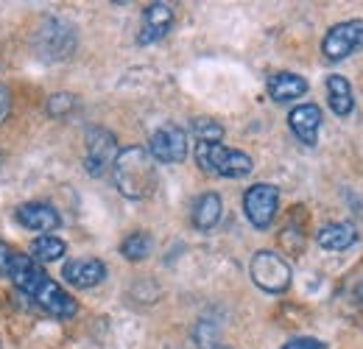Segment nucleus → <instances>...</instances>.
<instances>
[{
    "mask_svg": "<svg viewBox=\"0 0 363 349\" xmlns=\"http://www.w3.org/2000/svg\"><path fill=\"white\" fill-rule=\"evenodd\" d=\"M9 277H11V282L26 297H31L37 305L43 307L48 316H53V318H73L79 313L76 299L59 282H53L28 255H14L11 268H9Z\"/></svg>",
    "mask_w": 363,
    "mask_h": 349,
    "instance_id": "f257e3e1",
    "label": "nucleus"
},
{
    "mask_svg": "<svg viewBox=\"0 0 363 349\" xmlns=\"http://www.w3.org/2000/svg\"><path fill=\"white\" fill-rule=\"evenodd\" d=\"M112 179H115V187L126 199H135V201L154 196L157 182H160L151 154L145 148H140V145L118 151V157L112 162Z\"/></svg>",
    "mask_w": 363,
    "mask_h": 349,
    "instance_id": "f03ea898",
    "label": "nucleus"
},
{
    "mask_svg": "<svg viewBox=\"0 0 363 349\" xmlns=\"http://www.w3.org/2000/svg\"><path fill=\"white\" fill-rule=\"evenodd\" d=\"M193 154H196V162L204 174L224 176V179H243L255 168L249 154H243L238 148H227L221 143H196Z\"/></svg>",
    "mask_w": 363,
    "mask_h": 349,
    "instance_id": "7ed1b4c3",
    "label": "nucleus"
},
{
    "mask_svg": "<svg viewBox=\"0 0 363 349\" xmlns=\"http://www.w3.org/2000/svg\"><path fill=\"white\" fill-rule=\"evenodd\" d=\"M249 274H252V282L260 291L274 294V297L277 294H285L291 288V279H294V271H291L288 260H282L277 252H269V249H263V252H257L252 257Z\"/></svg>",
    "mask_w": 363,
    "mask_h": 349,
    "instance_id": "20e7f679",
    "label": "nucleus"
},
{
    "mask_svg": "<svg viewBox=\"0 0 363 349\" xmlns=\"http://www.w3.org/2000/svg\"><path fill=\"white\" fill-rule=\"evenodd\" d=\"M279 190L269 182H257L243 193V213L255 229H269L277 218Z\"/></svg>",
    "mask_w": 363,
    "mask_h": 349,
    "instance_id": "39448f33",
    "label": "nucleus"
},
{
    "mask_svg": "<svg viewBox=\"0 0 363 349\" xmlns=\"http://www.w3.org/2000/svg\"><path fill=\"white\" fill-rule=\"evenodd\" d=\"M118 157V140L104 126H90L84 134V168L90 176H101L112 168Z\"/></svg>",
    "mask_w": 363,
    "mask_h": 349,
    "instance_id": "423d86ee",
    "label": "nucleus"
},
{
    "mask_svg": "<svg viewBox=\"0 0 363 349\" xmlns=\"http://www.w3.org/2000/svg\"><path fill=\"white\" fill-rule=\"evenodd\" d=\"M363 48V20H347L338 23L327 31V37L321 40V53L330 62H341L352 53H358Z\"/></svg>",
    "mask_w": 363,
    "mask_h": 349,
    "instance_id": "0eeeda50",
    "label": "nucleus"
},
{
    "mask_svg": "<svg viewBox=\"0 0 363 349\" xmlns=\"http://www.w3.org/2000/svg\"><path fill=\"white\" fill-rule=\"evenodd\" d=\"M148 154H151V160L165 162V165L184 162V157H187V134H184V129L177 123L160 126L148 140Z\"/></svg>",
    "mask_w": 363,
    "mask_h": 349,
    "instance_id": "6e6552de",
    "label": "nucleus"
},
{
    "mask_svg": "<svg viewBox=\"0 0 363 349\" xmlns=\"http://www.w3.org/2000/svg\"><path fill=\"white\" fill-rule=\"evenodd\" d=\"M174 26V9L162 0L157 3H148L145 11H143V23H140V34H137V43L140 45H154L160 43Z\"/></svg>",
    "mask_w": 363,
    "mask_h": 349,
    "instance_id": "1a4fd4ad",
    "label": "nucleus"
},
{
    "mask_svg": "<svg viewBox=\"0 0 363 349\" xmlns=\"http://www.w3.org/2000/svg\"><path fill=\"white\" fill-rule=\"evenodd\" d=\"M14 218L23 229H31V232H43V235H50L53 229L62 226V216L53 204L48 201H28V204H20L14 210Z\"/></svg>",
    "mask_w": 363,
    "mask_h": 349,
    "instance_id": "9d476101",
    "label": "nucleus"
},
{
    "mask_svg": "<svg viewBox=\"0 0 363 349\" xmlns=\"http://www.w3.org/2000/svg\"><path fill=\"white\" fill-rule=\"evenodd\" d=\"M62 277H65L67 285L84 291V288H95V285H101L106 279V265L98 257H79V260L65 262Z\"/></svg>",
    "mask_w": 363,
    "mask_h": 349,
    "instance_id": "9b49d317",
    "label": "nucleus"
},
{
    "mask_svg": "<svg viewBox=\"0 0 363 349\" xmlns=\"http://www.w3.org/2000/svg\"><path fill=\"white\" fill-rule=\"evenodd\" d=\"M288 126L291 131L305 143V145H316L318 129H321V109L316 104H299L288 112Z\"/></svg>",
    "mask_w": 363,
    "mask_h": 349,
    "instance_id": "f8f14e48",
    "label": "nucleus"
},
{
    "mask_svg": "<svg viewBox=\"0 0 363 349\" xmlns=\"http://www.w3.org/2000/svg\"><path fill=\"white\" fill-rule=\"evenodd\" d=\"M224 216V201L218 193H201L196 201H193V213L190 221L199 232H213L218 226V221Z\"/></svg>",
    "mask_w": 363,
    "mask_h": 349,
    "instance_id": "ddd939ff",
    "label": "nucleus"
},
{
    "mask_svg": "<svg viewBox=\"0 0 363 349\" xmlns=\"http://www.w3.org/2000/svg\"><path fill=\"white\" fill-rule=\"evenodd\" d=\"M318 246L327 252H347L350 246L358 243V229L352 223L335 221V223H324L316 235Z\"/></svg>",
    "mask_w": 363,
    "mask_h": 349,
    "instance_id": "4468645a",
    "label": "nucleus"
},
{
    "mask_svg": "<svg viewBox=\"0 0 363 349\" xmlns=\"http://www.w3.org/2000/svg\"><path fill=\"white\" fill-rule=\"evenodd\" d=\"M266 89L272 95V101L277 104H288V101H296L308 92V82L296 73H274L266 82Z\"/></svg>",
    "mask_w": 363,
    "mask_h": 349,
    "instance_id": "2eb2a0df",
    "label": "nucleus"
},
{
    "mask_svg": "<svg viewBox=\"0 0 363 349\" xmlns=\"http://www.w3.org/2000/svg\"><path fill=\"white\" fill-rule=\"evenodd\" d=\"M327 104L338 118H350L355 109V95H352V84L344 76H330L327 79Z\"/></svg>",
    "mask_w": 363,
    "mask_h": 349,
    "instance_id": "dca6fc26",
    "label": "nucleus"
},
{
    "mask_svg": "<svg viewBox=\"0 0 363 349\" xmlns=\"http://www.w3.org/2000/svg\"><path fill=\"white\" fill-rule=\"evenodd\" d=\"M65 252H67V243L56 235H40L31 243V260L34 262H56L65 257Z\"/></svg>",
    "mask_w": 363,
    "mask_h": 349,
    "instance_id": "f3484780",
    "label": "nucleus"
},
{
    "mask_svg": "<svg viewBox=\"0 0 363 349\" xmlns=\"http://www.w3.org/2000/svg\"><path fill=\"white\" fill-rule=\"evenodd\" d=\"M151 252H154V238H151L148 232H132V235H126L123 243H121V255L132 262L145 260Z\"/></svg>",
    "mask_w": 363,
    "mask_h": 349,
    "instance_id": "a211bd4d",
    "label": "nucleus"
},
{
    "mask_svg": "<svg viewBox=\"0 0 363 349\" xmlns=\"http://www.w3.org/2000/svg\"><path fill=\"white\" fill-rule=\"evenodd\" d=\"M190 129L199 137V143H221V137H224V126L213 118H193Z\"/></svg>",
    "mask_w": 363,
    "mask_h": 349,
    "instance_id": "6ab92c4d",
    "label": "nucleus"
},
{
    "mask_svg": "<svg viewBox=\"0 0 363 349\" xmlns=\"http://www.w3.org/2000/svg\"><path fill=\"white\" fill-rule=\"evenodd\" d=\"M73 98L67 95V92H59V95H50V101H48V115H53V118H65L70 109H73Z\"/></svg>",
    "mask_w": 363,
    "mask_h": 349,
    "instance_id": "aec40b11",
    "label": "nucleus"
},
{
    "mask_svg": "<svg viewBox=\"0 0 363 349\" xmlns=\"http://www.w3.org/2000/svg\"><path fill=\"white\" fill-rule=\"evenodd\" d=\"M282 349H327V347H324V341H318V338L302 336V338H291Z\"/></svg>",
    "mask_w": 363,
    "mask_h": 349,
    "instance_id": "412c9836",
    "label": "nucleus"
},
{
    "mask_svg": "<svg viewBox=\"0 0 363 349\" xmlns=\"http://www.w3.org/2000/svg\"><path fill=\"white\" fill-rule=\"evenodd\" d=\"M14 255H17V252H14L6 240H0V277H9V268H11Z\"/></svg>",
    "mask_w": 363,
    "mask_h": 349,
    "instance_id": "4be33fe9",
    "label": "nucleus"
},
{
    "mask_svg": "<svg viewBox=\"0 0 363 349\" xmlns=\"http://www.w3.org/2000/svg\"><path fill=\"white\" fill-rule=\"evenodd\" d=\"M9 112H11V89L0 82V123H6Z\"/></svg>",
    "mask_w": 363,
    "mask_h": 349,
    "instance_id": "5701e85b",
    "label": "nucleus"
},
{
    "mask_svg": "<svg viewBox=\"0 0 363 349\" xmlns=\"http://www.w3.org/2000/svg\"><path fill=\"white\" fill-rule=\"evenodd\" d=\"M207 349H227V347H221V344H213V347H207Z\"/></svg>",
    "mask_w": 363,
    "mask_h": 349,
    "instance_id": "b1692460",
    "label": "nucleus"
},
{
    "mask_svg": "<svg viewBox=\"0 0 363 349\" xmlns=\"http://www.w3.org/2000/svg\"><path fill=\"white\" fill-rule=\"evenodd\" d=\"M358 297H361V305H363V285H361V291H358Z\"/></svg>",
    "mask_w": 363,
    "mask_h": 349,
    "instance_id": "393cba45",
    "label": "nucleus"
},
{
    "mask_svg": "<svg viewBox=\"0 0 363 349\" xmlns=\"http://www.w3.org/2000/svg\"><path fill=\"white\" fill-rule=\"evenodd\" d=\"M0 165H3V157H0Z\"/></svg>",
    "mask_w": 363,
    "mask_h": 349,
    "instance_id": "a878e982",
    "label": "nucleus"
}]
</instances>
